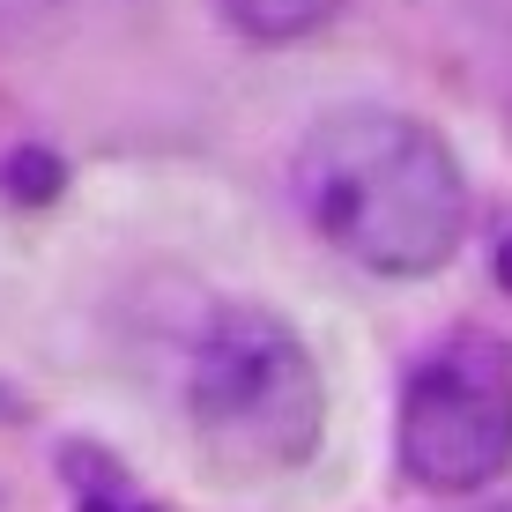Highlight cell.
Returning <instances> with one entry per match:
<instances>
[{"instance_id":"cell-1","label":"cell","mask_w":512,"mask_h":512,"mask_svg":"<svg viewBox=\"0 0 512 512\" xmlns=\"http://www.w3.org/2000/svg\"><path fill=\"white\" fill-rule=\"evenodd\" d=\"M290 193L312 231L379 275H431L468 231L453 149L401 112H327L290 156Z\"/></svg>"},{"instance_id":"cell-2","label":"cell","mask_w":512,"mask_h":512,"mask_svg":"<svg viewBox=\"0 0 512 512\" xmlns=\"http://www.w3.org/2000/svg\"><path fill=\"white\" fill-rule=\"evenodd\" d=\"M320 372L268 305H223L193 349V423L216 468L282 475L320 446Z\"/></svg>"},{"instance_id":"cell-3","label":"cell","mask_w":512,"mask_h":512,"mask_svg":"<svg viewBox=\"0 0 512 512\" xmlns=\"http://www.w3.org/2000/svg\"><path fill=\"white\" fill-rule=\"evenodd\" d=\"M512 461V357L490 334L431 349L401 394V468L423 490L498 483Z\"/></svg>"},{"instance_id":"cell-4","label":"cell","mask_w":512,"mask_h":512,"mask_svg":"<svg viewBox=\"0 0 512 512\" xmlns=\"http://www.w3.org/2000/svg\"><path fill=\"white\" fill-rule=\"evenodd\" d=\"M342 8V0H223V15L245 30V38H268V45H282V38H305V30H320L327 15Z\"/></svg>"},{"instance_id":"cell-5","label":"cell","mask_w":512,"mask_h":512,"mask_svg":"<svg viewBox=\"0 0 512 512\" xmlns=\"http://www.w3.org/2000/svg\"><path fill=\"white\" fill-rule=\"evenodd\" d=\"M60 179H67V171H60V156H52V149H15V156H8V193H15L23 208L52 201Z\"/></svg>"},{"instance_id":"cell-6","label":"cell","mask_w":512,"mask_h":512,"mask_svg":"<svg viewBox=\"0 0 512 512\" xmlns=\"http://www.w3.org/2000/svg\"><path fill=\"white\" fill-rule=\"evenodd\" d=\"M82 512H149V505H127V498H119V490H112V498H90Z\"/></svg>"},{"instance_id":"cell-7","label":"cell","mask_w":512,"mask_h":512,"mask_svg":"<svg viewBox=\"0 0 512 512\" xmlns=\"http://www.w3.org/2000/svg\"><path fill=\"white\" fill-rule=\"evenodd\" d=\"M498 282H505V290H512V238L498 245Z\"/></svg>"},{"instance_id":"cell-8","label":"cell","mask_w":512,"mask_h":512,"mask_svg":"<svg viewBox=\"0 0 512 512\" xmlns=\"http://www.w3.org/2000/svg\"><path fill=\"white\" fill-rule=\"evenodd\" d=\"M490 512H512V498H505V505H490Z\"/></svg>"}]
</instances>
